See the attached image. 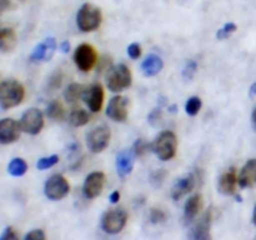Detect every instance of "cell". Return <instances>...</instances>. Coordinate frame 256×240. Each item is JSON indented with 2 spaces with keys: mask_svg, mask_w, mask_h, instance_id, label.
I'll return each instance as SVG.
<instances>
[{
  "mask_svg": "<svg viewBox=\"0 0 256 240\" xmlns=\"http://www.w3.org/2000/svg\"><path fill=\"white\" fill-rule=\"evenodd\" d=\"M58 162H59V155L52 154L50 156H45L38 160L36 168L38 170H48L54 166V165H56Z\"/></svg>",
  "mask_w": 256,
  "mask_h": 240,
  "instance_id": "f546056e",
  "label": "cell"
},
{
  "mask_svg": "<svg viewBox=\"0 0 256 240\" xmlns=\"http://www.w3.org/2000/svg\"><path fill=\"white\" fill-rule=\"evenodd\" d=\"M255 240H256V239H255Z\"/></svg>",
  "mask_w": 256,
  "mask_h": 240,
  "instance_id": "ee69618b",
  "label": "cell"
},
{
  "mask_svg": "<svg viewBox=\"0 0 256 240\" xmlns=\"http://www.w3.org/2000/svg\"><path fill=\"white\" fill-rule=\"evenodd\" d=\"M160 118H162V110L154 109L149 114V118H148V120H149V122L152 125V126H155V125L159 122Z\"/></svg>",
  "mask_w": 256,
  "mask_h": 240,
  "instance_id": "74e56055",
  "label": "cell"
},
{
  "mask_svg": "<svg viewBox=\"0 0 256 240\" xmlns=\"http://www.w3.org/2000/svg\"><path fill=\"white\" fill-rule=\"evenodd\" d=\"M202 102L200 98L198 96H192L190 99H188L186 104H185V112H186L188 115L190 116H195L198 115V112L202 109Z\"/></svg>",
  "mask_w": 256,
  "mask_h": 240,
  "instance_id": "83f0119b",
  "label": "cell"
},
{
  "mask_svg": "<svg viewBox=\"0 0 256 240\" xmlns=\"http://www.w3.org/2000/svg\"><path fill=\"white\" fill-rule=\"evenodd\" d=\"M16 44V34L10 28H2L0 30V49L2 52H10Z\"/></svg>",
  "mask_w": 256,
  "mask_h": 240,
  "instance_id": "7402d4cb",
  "label": "cell"
},
{
  "mask_svg": "<svg viewBox=\"0 0 256 240\" xmlns=\"http://www.w3.org/2000/svg\"><path fill=\"white\" fill-rule=\"evenodd\" d=\"M20 128L24 132L30 135L39 134L44 126V116L38 108H30L22 112L20 119Z\"/></svg>",
  "mask_w": 256,
  "mask_h": 240,
  "instance_id": "9c48e42d",
  "label": "cell"
},
{
  "mask_svg": "<svg viewBox=\"0 0 256 240\" xmlns=\"http://www.w3.org/2000/svg\"><path fill=\"white\" fill-rule=\"evenodd\" d=\"M195 184H196V180H195L194 174H186L185 176L179 178L172 185V198L174 200H180L194 190Z\"/></svg>",
  "mask_w": 256,
  "mask_h": 240,
  "instance_id": "2e32d148",
  "label": "cell"
},
{
  "mask_svg": "<svg viewBox=\"0 0 256 240\" xmlns=\"http://www.w3.org/2000/svg\"><path fill=\"white\" fill-rule=\"evenodd\" d=\"M102 24V12L95 5L86 4L82 5L76 15V25L82 32H95Z\"/></svg>",
  "mask_w": 256,
  "mask_h": 240,
  "instance_id": "3957f363",
  "label": "cell"
},
{
  "mask_svg": "<svg viewBox=\"0 0 256 240\" xmlns=\"http://www.w3.org/2000/svg\"><path fill=\"white\" fill-rule=\"evenodd\" d=\"M235 32H236V24H235V22H228V24H225L224 26L216 32V39L218 40L226 39V38H229L230 35Z\"/></svg>",
  "mask_w": 256,
  "mask_h": 240,
  "instance_id": "1f68e13d",
  "label": "cell"
},
{
  "mask_svg": "<svg viewBox=\"0 0 256 240\" xmlns=\"http://www.w3.org/2000/svg\"><path fill=\"white\" fill-rule=\"evenodd\" d=\"M238 184H239V179H238L236 170H235V168H232L220 176L218 185H219V192L222 194L232 195L235 194Z\"/></svg>",
  "mask_w": 256,
  "mask_h": 240,
  "instance_id": "ac0fdd59",
  "label": "cell"
},
{
  "mask_svg": "<svg viewBox=\"0 0 256 240\" xmlns=\"http://www.w3.org/2000/svg\"><path fill=\"white\" fill-rule=\"evenodd\" d=\"M70 184L66 178L60 174H54L46 180L44 186V192L48 199L50 200H62L69 194Z\"/></svg>",
  "mask_w": 256,
  "mask_h": 240,
  "instance_id": "52a82bcc",
  "label": "cell"
},
{
  "mask_svg": "<svg viewBox=\"0 0 256 240\" xmlns=\"http://www.w3.org/2000/svg\"><path fill=\"white\" fill-rule=\"evenodd\" d=\"M98 62L96 50L90 44H80L74 52V62L78 69L88 72L95 66Z\"/></svg>",
  "mask_w": 256,
  "mask_h": 240,
  "instance_id": "ba28073f",
  "label": "cell"
},
{
  "mask_svg": "<svg viewBox=\"0 0 256 240\" xmlns=\"http://www.w3.org/2000/svg\"><path fill=\"white\" fill-rule=\"evenodd\" d=\"M126 52L129 55V58H132V59H139L140 55H142V46H140L139 42H132L128 46Z\"/></svg>",
  "mask_w": 256,
  "mask_h": 240,
  "instance_id": "e575fe53",
  "label": "cell"
},
{
  "mask_svg": "<svg viewBox=\"0 0 256 240\" xmlns=\"http://www.w3.org/2000/svg\"><path fill=\"white\" fill-rule=\"evenodd\" d=\"M24 240H46V235L42 229H35L28 232Z\"/></svg>",
  "mask_w": 256,
  "mask_h": 240,
  "instance_id": "d590c367",
  "label": "cell"
},
{
  "mask_svg": "<svg viewBox=\"0 0 256 240\" xmlns=\"http://www.w3.org/2000/svg\"><path fill=\"white\" fill-rule=\"evenodd\" d=\"M152 152L156 154L162 162L172 160L176 155L178 152V139L176 135L170 130H164L160 132L154 142H152Z\"/></svg>",
  "mask_w": 256,
  "mask_h": 240,
  "instance_id": "7a4b0ae2",
  "label": "cell"
},
{
  "mask_svg": "<svg viewBox=\"0 0 256 240\" xmlns=\"http://www.w3.org/2000/svg\"><path fill=\"white\" fill-rule=\"evenodd\" d=\"M249 96L250 98H254L256 96V82H254V84L250 86V90H249Z\"/></svg>",
  "mask_w": 256,
  "mask_h": 240,
  "instance_id": "60d3db41",
  "label": "cell"
},
{
  "mask_svg": "<svg viewBox=\"0 0 256 240\" xmlns=\"http://www.w3.org/2000/svg\"><path fill=\"white\" fill-rule=\"evenodd\" d=\"M109 200H110V202H112V204H118L120 200V192H118V190L112 192V194H110Z\"/></svg>",
  "mask_w": 256,
  "mask_h": 240,
  "instance_id": "f35d334b",
  "label": "cell"
},
{
  "mask_svg": "<svg viewBox=\"0 0 256 240\" xmlns=\"http://www.w3.org/2000/svg\"><path fill=\"white\" fill-rule=\"evenodd\" d=\"M196 70H198V62H195V60H189V62H186V65H185L184 70H182V76L188 80L192 79V76L195 75Z\"/></svg>",
  "mask_w": 256,
  "mask_h": 240,
  "instance_id": "d6a6232c",
  "label": "cell"
},
{
  "mask_svg": "<svg viewBox=\"0 0 256 240\" xmlns=\"http://www.w3.org/2000/svg\"><path fill=\"white\" fill-rule=\"evenodd\" d=\"M60 52H64V54H68V52H70V42H62V44H60Z\"/></svg>",
  "mask_w": 256,
  "mask_h": 240,
  "instance_id": "ab89813d",
  "label": "cell"
},
{
  "mask_svg": "<svg viewBox=\"0 0 256 240\" xmlns=\"http://www.w3.org/2000/svg\"><path fill=\"white\" fill-rule=\"evenodd\" d=\"M252 222L256 225V205L254 208V212H252Z\"/></svg>",
  "mask_w": 256,
  "mask_h": 240,
  "instance_id": "7bdbcfd3",
  "label": "cell"
},
{
  "mask_svg": "<svg viewBox=\"0 0 256 240\" xmlns=\"http://www.w3.org/2000/svg\"><path fill=\"white\" fill-rule=\"evenodd\" d=\"M239 185L242 188H250L256 184V159L248 160L246 164L240 170L238 175Z\"/></svg>",
  "mask_w": 256,
  "mask_h": 240,
  "instance_id": "d6986e66",
  "label": "cell"
},
{
  "mask_svg": "<svg viewBox=\"0 0 256 240\" xmlns=\"http://www.w3.org/2000/svg\"><path fill=\"white\" fill-rule=\"evenodd\" d=\"M105 186V174L102 172H92L86 176L82 186L86 199H95L102 192Z\"/></svg>",
  "mask_w": 256,
  "mask_h": 240,
  "instance_id": "8fae6325",
  "label": "cell"
},
{
  "mask_svg": "<svg viewBox=\"0 0 256 240\" xmlns=\"http://www.w3.org/2000/svg\"><path fill=\"white\" fill-rule=\"evenodd\" d=\"M28 172V164L22 158H15L8 165V172L12 176H22Z\"/></svg>",
  "mask_w": 256,
  "mask_h": 240,
  "instance_id": "484cf974",
  "label": "cell"
},
{
  "mask_svg": "<svg viewBox=\"0 0 256 240\" xmlns=\"http://www.w3.org/2000/svg\"><path fill=\"white\" fill-rule=\"evenodd\" d=\"M106 115L116 122H126L129 115V99L122 95L112 98L106 108Z\"/></svg>",
  "mask_w": 256,
  "mask_h": 240,
  "instance_id": "30bf717a",
  "label": "cell"
},
{
  "mask_svg": "<svg viewBox=\"0 0 256 240\" xmlns=\"http://www.w3.org/2000/svg\"><path fill=\"white\" fill-rule=\"evenodd\" d=\"M84 92L85 86H82L79 82H72V84L68 85V88L65 89L64 98L69 104H76L80 99H82Z\"/></svg>",
  "mask_w": 256,
  "mask_h": 240,
  "instance_id": "603a6c76",
  "label": "cell"
},
{
  "mask_svg": "<svg viewBox=\"0 0 256 240\" xmlns=\"http://www.w3.org/2000/svg\"><path fill=\"white\" fill-rule=\"evenodd\" d=\"M132 72L125 64L109 68L106 74V85L110 92H120L132 85Z\"/></svg>",
  "mask_w": 256,
  "mask_h": 240,
  "instance_id": "277c9868",
  "label": "cell"
},
{
  "mask_svg": "<svg viewBox=\"0 0 256 240\" xmlns=\"http://www.w3.org/2000/svg\"><path fill=\"white\" fill-rule=\"evenodd\" d=\"M149 219L152 224H162L166 220V212L162 209H159V208H152L150 210Z\"/></svg>",
  "mask_w": 256,
  "mask_h": 240,
  "instance_id": "4dcf8cb0",
  "label": "cell"
},
{
  "mask_svg": "<svg viewBox=\"0 0 256 240\" xmlns=\"http://www.w3.org/2000/svg\"><path fill=\"white\" fill-rule=\"evenodd\" d=\"M128 222V212L122 208L108 210L102 218V229L106 234H119Z\"/></svg>",
  "mask_w": 256,
  "mask_h": 240,
  "instance_id": "5b68a950",
  "label": "cell"
},
{
  "mask_svg": "<svg viewBox=\"0 0 256 240\" xmlns=\"http://www.w3.org/2000/svg\"><path fill=\"white\" fill-rule=\"evenodd\" d=\"M55 49H56V40H55V38H46L44 42H39L34 48L32 52L30 54V60L34 62H48V60H50L52 58Z\"/></svg>",
  "mask_w": 256,
  "mask_h": 240,
  "instance_id": "5bb4252c",
  "label": "cell"
},
{
  "mask_svg": "<svg viewBox=\"0 0 256 240\" xmlns=\"http://www.w3.org/2000/svg\"><path fill=\"white\" fill-rule=\"evenodd\" d=\"M90 120V114L84 109H76L72 110V114L69 116V122L72 126L79 128L84 126L85 124H88Z\"/></svg>",
  "mask_w": 256,
  "mask_h": 240,
  "instance_id": "d4e9b609",
  "label": "cell"
},
{
  "mask_svg": "<svg viewBox=\"0 0 256 240\" xmlns=\"http://www.w3.org/2000/svg\"><path fill=\"white\" fill-rule=\"evenodd\" d=\"M202 195L196 194L192 195V198L186 200L184 206V219L186 222H192L195 218L198 216V214L202 210Z\"/></svg>",
  "mask_w": 256,
  "mask_h": 240,
  "instance_id": "44dd1931",
  "label": "cell"
},
{
  "mask_svg": "<svg viewBox=\"0 0 256 240\" xmlns=\"http://www.w3.org/2000/svg\"><path fill=\"white\" fill-rule=\"evenodd\" d=\"M62 72H55V74H52V79H50L49 86L52 88V89H56V88H59L60 85H62Z\"/></svg>",
  "mask_w": 256,
  "mask_h": 240,
  "instance_id": "8d00e7d4",
  "label": "cell"
},
{
  "mask_svg": "<svg viewBox=\"0 0 256 240\" xmlns=\"http://www.w3.org/2000/svg\"><path fill=\"white\" fill-rule=\"evenodd\" d=\"M45 112H46L49 119L55 120V122H62L65 119V109L59 100H52V102H50L48 104Z\"/></svg>",
  "mask_w": 256,
  "mask_h": 240,
  "instance_id": "cb8c5ba5",
  "label": "cell"
},
{
  "mask_svg": "<svg viewBox=\"0 0 256 240\" xmlns=\"http://www.w3.org/2000/svg\"><path fill=\"white\" fill-rule=\"evenodd\" d=\"M210 226H212V212L208 210L190 232V240H212Z\"/></svg>",
  "mask_w": 256,
  "mask_h": 240,
  "instance_id": "9a60e30c",
  "label": "cell"
},
{
  "mask_svg": "<svg viewBox=\"0 0 256 240\" xmlns=\"http://www.w3.org/2000/svg\"><path fill=\"white\" fill-rule=\"evenodd\" d=\"M20 132H22L20 122L10 118H5L0 122V142L6 145L16 142L20 138Z\"/></svg>",
  "mask_w": 256,
  "mask_h": 240,
  "instance_id": "4fadbf2b",
  "label": "cell"
},
{
  "mask_svg": "<svg viewBox=\"0 0 256 240\" xmlns=\"http://www.w3.org/2000/svg\"><path fill=\"white\" fill-rule=\"evenodd\" d=\"M166 175H168V172L165 169L154 170L149 176L150 184H152L154 188L162 186V182H164L165 179H166Z\"/></svg>",
  "mask_w": 256,
  "mask_h": 240,
  "instance_id": "f1b7e54d",
  "label": "cell"
},
{
  "mask_svg": "<svg viewBox=\"0 0 256 240\" xmlns=\"http://www.w3.org/2000/svg\"><path fill=\"white\" fill-rule=\"evenodd\" d=\"M0 240H20L19 232L12 226H6L4 229V232H2Z\"/></svg>",
  "mask_w": 256,
  "mask_h": 240,
  "instance_id": "836d02e7",
  "label": "cell"
},
{
  "mask_svg": "<svg viewBox=\"0 0 256 240\" xmlns=\"http://www.w3.org/2000/svg\"><path fill=\"white\" fill-rule=\"evenodd\" d=\"M82 100L88 105L90 112H99L102 108V102H104V89L102 85L92 84L89 88H85Z\"/></svg>",
  "mask_w": 256,
  "mask_h": 240,
  "instance_id": "7c38bea8",
  "label": "cell"
},
{
  "mask_svg": "<svg viewBox=\"0 0 256 240\" xmlns=\"http://www.w3.org/2000/svg\"><path fill=\"white\" fill-rule=\"evenodd\" d=\"M132 150L134 152L135 158H142L144 155H146L150 150H152V145L150 142H148L145 139H138L132 144Z\"/></svg>",
  "mask_w": 256,
  "mask_h": 240,
  "instance_id": "4316f807",
  "label": "cell"
},
{
  "mask_svg": "<svg viewBox=\"0 0 256 240\" xmlns=\"http://www.w3.org/2000/svg\"><path fill=\"white\" fill-rule=\"evenodd\" d=\"M112 139V130L108 125H99L90 130L86 135L88 148L94 154L104 152Z\"/></svg>",
  "mask_w": 256,
  "mask_h": 240,
  "instance_id": "8992f818",
  "label": "cell"
},
{
  "mask_svg": "<svg viewBox=\"0 0 256 240\" xmlns=\"http://www.w3.org/2000/svg\"><path fill=\"white\" fill-rule=\"evenodd\" d=\"M134 159L135 155L132 149H124L118 152L116 159H115V166H116V172L119 176L125 178L132 172Z\"/></svg>",
  "mask_w": 256,
  "mask_h": 240,
  "instance_id": "e0dca14e",
  "label": "cell"
},
{
  "mask_svg": "<svg viewBox=\"0 0 256 240\" xmlns=\"http://www.w3.org/2000/svg\"><path fill=\"white\" fill-rule=\"evenodd\" d=\"M252 126L256 130V108L252 110Z\"/></svg>",
  "mask_w": 256,
  "mask_h": 240,
  "instance_id": "b9f144b4",
  "label": "cell"
},
{
  "mask_svg": "<svg viewBox=\"0 0 256 240\" xmlns=\"http://www.w3.org/2000/svg\"><path fill=\"white\" fill-rule=\"evenodd\" d=\"M164 66V62L156 54L148 55L142 62V72H144L145 76H155L159 74Z\"/></svg>",
  "mask_w": 256,
  "mask_h": 240,
  "instance_id": "ffe728a7",
  "label": "cell"
},
{
  "mask_svg": "<svg viewBox=\"0 0 256 240\" xmlns=\"http://www.w3.org/2000/svg\"><path fill=\"white\" fill-rule=\"evenodd\" d=\"M25 89L22 82L14 79H6L0 85V105L2 110L18 106L24 100Z\"/></svg>",
  "mask_w": 256,
  "mask_h": 240,
  "instance_id": "6da1fadb",
  "label": "cell"
}]
</instances>
